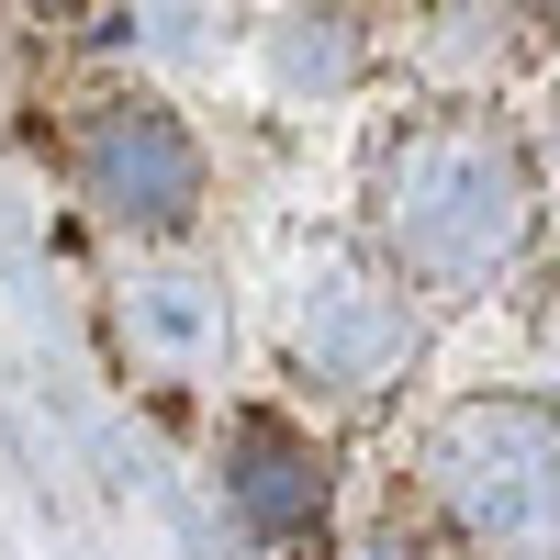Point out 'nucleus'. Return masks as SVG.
Here are the masks:
<instances>
[{
	"instance_id": "nucleus-1",
	"label": "nucleus",
	"mask_w": 560,
	"mask_h": 560,
	"mask_svg": "<svg viewBox=\"0 0 560 560\" xmlns=\"http://www.w3.org/2000/svg\"><path fill=\"white\" fill-rule=\"evenodd\" d=\"M382 224H393L404 269H427L438 292H459V280L516 258L527 168L504 158V135H482V124H427V135H404L393 168H382Z\"/></svg>"
},
{
	"instance_id": "nucleus-2",
	"label": "nucleus",
	"mask_w": 560,
	"mask_h": 560,
	"mask_svg": "<svg viewBox=\"0 0 560 560\" xmlns=\"http://www.w3.org/2000/svg\"><path fill=\"white\" fill-rule=\"evenodd\" d=\"M438 504L504 560H560V427L538 404H459L438 448Z\"/></svg>"
},
{
	"instance_id": "nucleus-3",
	"label": "nucleus",
	"mask_w": 560,
	"mask_h": 560,
	"mask_svg": "<svg viewBox=\"0 0 560 560\" xmlns=\"http://www.w3.org/2000/svg\"><path fill=\"white\" fill-rule=\"evenodd\" d=\"M79 168H90V191H102V213H124V224H168L191 202V135L158 102H102L90 135H79Z\"/></svg>"
},
{
	"instance_id": "nucleus-4",
	"label": "nucleus",
	"mask_w": 560,
	"mask_h": 560,
	"mask_svg": "<svg viewBox=\"0 0 560 560\" xmlns=\"http://www.w3.org/2000/svg\"><path fill=\"white\" fill-rule=\"evenodd\" d=\"M124 325H147V370H168V382H191V370L224 348V303H213V280H191V269L124 280Z\"/></svg>"
}]
</instances>
